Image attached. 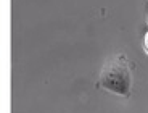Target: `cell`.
<instances>
[{
  "mask_svg": "<svg viewBox=\"0 0 148 113\" xmlns=\"http://www.w3.org/2000/svg\"><path fill=\"white\" fill-rule=\"evenodd\" d=\"M143 49H145V53L148 55V31L145 34V39H143Z\"/></svg>",
  "mask_w": 148,
  "mask_h": 113,
  "instance_id": "obj_2",
  "label": "cell"
},
{
  "mask_svg": "<svg viewBox=\"0 0 148 113\" xmlns=\"http://www.w3.org/2000/svg\"><path fill=\"white\" fill-rule=\"evenodd\" d=\"M132 83L134 73L127 57L124 53H114L105 60L97 81V87L121 97H130Z\"/></svg>",
  "mask_w": 148,
  "mask_h": 113,
  "instance_id": "obj_1",
  "label": "cell"
}]
</instances>
